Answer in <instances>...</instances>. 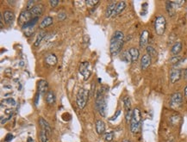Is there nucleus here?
Returning <instances> with one entry per match:
<instances>
[{"instance_id": "f257e3e1", "label": "nucleus", "mask_w": 187, "mask_h": 142, "mask_svg": "<svg viewBox=\"0 0 187 142\" xmlns=\"http://www.w3.org/2000/svg\"><path fill=\"white\" fill-rule=\"evenodd\" d=\"M124 42V35L122 31L117 30L114 33L110 40V51L112 55H116L120 53Z\"/></svg>"}, {"instance_id": "f03ea898", "label": "nucleus", "mask_w": 187, "mask_h": 142, "mask_svg": "<svg viewBox=\"0 0 187 142\" xmlns=\"http://www.w3.org/2000/svg\"><path fill=\"white\" fill-rule=\"evenodd\" d=\"M96 105L98 109V112L103 117L106 116L107 109H108V105H107V99L104 94V90L100 89L98 90L96 98Z\"/></svg>"}, {"instance_id": "7ed1b4c3", "label": "nucleus", "mask_w": 187, "mask_h": 142, "mask_svg": "<svg viewBox=\"0 0 187 142\" xmlns=\"http://www.w3.org/2000/svg\"><path fill=\"white\" fill-rule=\"evenodd\" d=\"M142 122V114L139 109H134L133 110V115L130 121V130L133 133H136L141 127Z\"/></svg>"}, {"instance_id": "20e7f679", "label": "nucleus", "mask_w": 187, "mask_h": 142, "mask_svg": "<svg viewBox=\"0 0 187 142\" xmlns=\"http://www.w3.org/2000/svg\"><path fill=\"white\" fill-rule=\"evenodd\" d=\"M88 98H89V90L85 88H80L76 96V103L80 109H83L85 107L88 102Z\"/></svg>"}, {"instance_id": "39448f33", "label": "nucleus", "mask_w": 187, "mask_h": 142, "mask_svg": "<svg viewBox=\"0 0 187 142\" xmlns=\"http://www.w3.org/2000/svg\"><path fill=\"white\" fill-rule=\"evenodd\" d=\"M167 28V20L163 16H158L154 21V29L158 36L164 35Z\"/></svg>"}, {"instance_id": "423d86ee", "label": "nucleus", "mask_w": 187, "mask_h": 142, "mask_svg": "<svg viewBox=\"0 0 187 142\" xmlns=\"http://www.w3.org/2000/svg\"><path fill=\"white\" fill-rule=\"evenodd\" d=\"M182 101H183V98L181 93L179 92H176L174 94L172 95L171 99H170V105L173 109H178V107L181 106L182 104Z\"/></svg>"}, {"instance_id": "0eeeda50", "label": "nucleus", "mask_w": 187, "mask_h": 142, "mask_svg": "<svg viewBox=\"0 0 187 142\" xmlns=\"http://www.w3.org/2000/svg\"><path fill=\"white\" fill-rule=\"evenodd\" d=\"M33 18L35 17H33V16H32V14L30 13L29 10H27V9L23 10V11H22V13L19 16L18 24L23 27L24 24H26L27 23H28L30 20H32Z\"/></svg>"}, {"instance_id": "6e6552de", "label": "nucleus", "mask_w": 187, "mask_h": 142, "mask_svg": "<svg viewBox=\"0 0 187 142\" xmlns=\"http://www.w3.org/2000/svg\"><path fill=\"white\" fill-rule=\"evenodd\" d=\"M79 71L80 74L84 77V79L87 80L91 75V70H90V63L88 61H84L80 65Z\"/></svg>"}, {"instance_id": "1a4fd4ad", "label": "nucleus", "mask_w": 187, "mask_h": 142, "mask_svg": "<svg viewBox=\"0 0 187 142\" xmlns=\"http://www.w3.org/2000/svg\"><path fill=\"white\" fill-rule=\"evenodd\" d=\"M181 76H182V71L179 68H177V67H173L171 69L169 74V78L170 81L172 84H174L176 83L177 81L181 79Z\"/></svg>"}, {"instance_id": "9d476101", "label": "nucleus", "mask_w": 187, "mask_h": 142, "mask_svg": "<svg viewBox=\"0 0 187 142\" xmlns=\"http://www.w3.org/2000/svg\"><path fill=\"white\" fill-rule=\"evenodd\" d=\"M3 17L4 18V22L8 24V25H11L12 23L15 20V14L13 11L11 10H5L3 13Z\"/></svg>"}, {"instance_id": "9b49d317", "label": "nucleus", "mask_w": 187, "mask_h": 142, "mask_svg": "<svg viewBox=\"0 0 187 142\" xmlns=\"http://www.w3.org/2000/svg\"><path fill=\"white\" fill-rule=\"evenodd\" d=\"M48 91V84L44 79L38 81V93L39 94H47Z\"/></svg>"}, {"instance_id": "f8f14e48", "label": "nucleus", "mask_w": 187, "mask_h": 142, "mask_svg": "<svg viewBox=\"0 0 187 142\" xmlns=\"http://www.w3.org/2000/svg\"><path fill=\"white\" fill-rule=\"evenodd\" d=\"M43 9H44V8H43V5L42 4H36L29 11L32 14L33 17H39L42 14Z\"/></svg>"}, {"instance_id": "ddd939ff", "label": "nucleus", "mask_w": 187, "mask_h": 142, "mask_svg": "<svg viewBox=\"0 0 187 142\" xmlns=\"http://www.w3.org/2000/svg\"><path fill=\"white\" fill-rule=\"evenodd\" d=\"M152 59L151 57L147 53V54H144L141 60V67L142 70H146L148 67H149V66L151 65Z\"/></svg>"}, {"instance_id": "4468645a", "label": "nucleus", "mask_w": 187, "mask_h": 142, "mask_svg": "<svg viewBox=\"0 0 187 142\" xmlns=\"http://www.w3.org/2000/svg\"><path fill=\"white\" fill-rule=\"evenodd\" d=\"M125 8H126V3H125L124 1H120V2H118V3L116 4V8L114 9L113 14H112V17H114L118 16L119 14H121V13L124 10Z\"/></svg>"}, {"instance_id": "2eb2a0df", "label": "nucleus", "mask_w": 187, "mask_h": 142, "mask_svg": "<svg viewBox=\"0 0 187 142\" xmlns=\"http://www.w3.org/2000/svg\"><path fill=\"white\" fill-rule=\"evenodd\" d=\"M148 37H149V33L148 30H143L141 37H140V47L143 48L145 47L148 42Z\"/></svg>"}, {"instance_id": "dca6fc26", "label": "nucleus", "mask_w": 187, "mask_h": 142, "mask_svg": "<svg viewBox=\"0 0 187 142\" xmlns=\"http://www.w3.org/2000/svg\"><path fill=\"white\" fill-rule=\"evenodd\" d=\"M45 62L48 66H55L58 62V58L54 53H50L45 58Z\"/></svg>"}, {"instance_id": "f3484780", "label": "nucleus", "mask_w": 187, "mask_h": 142, "mask_svg": "<svg viewBox=\"0 0 187 142\" xmlns=\"http://www.w3.org/2000/svg\"><path fill=\"white\" fill-rule=\"evenodd\" d=\"M116 2H110L108 5H107L106 9H105V17H112V14L114 12V9L116 8Z\"/></svg>"}, {"instance_id": "a211bd4d", "label": "nucleus", "mask_w": 187, "mask_h": 142, "mask_svg": "<svg viewBox=\"0 0 187 142\" xmlns=\"http://www.w3.org/2000/svg\"><path fill=\"white\" fill-rule=\"evenodd\" d=\"M39 124H40V127H42V129H44V130L49 132L50 133H52V129H51L50 125H49V123L45 120L44 118L41 117V118L39 119Z\"/></svg>"}, {"instance_id": "6ab92c4d", "label": "nucleus", "mask_w": 187, "mask_h": 142, "mask_svg": "<svg viewBox=\"0 0 187 142\" xmlns=\"http://www.w3.org/2000/svg\"><path fill=\"white\" fill-rule=\"evenodd\" d=\"M53 17H49V16H47V17H45L43 19H42V21L41 22V23H40V28H47L48 26H50L52 23H53Z\"/></svg>"}, {"instance_id": "aec40b11", "label": "nucleus", "mask_w": 187, "mask_h": 142, "mask_svg": "<svg viewBox=\"0 0 187 142\" xmlns=\"http://www.w3.org/2000/svg\"><path fill=\"white\" fill-rule=\"evenodd\" d=\"M129 54L131 56V60L132 62H135L138 59H139V56H140V52L137 48L135 47H131L129 49Z\"/></svg>"}, {"instance_id": "412c9836", "label": "nucleus", "mask_w": 187, "mask_h": 142, "mask_svg": "<svg viewBox=\"0 0 187 142\" xmlns=\"http://www.w3.org/2000/svg\"><path fill=\"white\" fill-rule=\"evenodd\" d=\"M96 131L98 134H103L105 131V124L102 120H98L96 122Z\"/></svg>"}, {"instance_id": "4be33fe9", "label": "nucleus", "mask_w": 187, "mask_h": 142, "mask_svg": "<svg viewBox=\"0 0 187 142\" xmlns=\"http://www.w3.org/2000/svg\"><path fill=\"white\" fill-rule=\"evenodd\" d=\"M50 135H51V133L49 132L46 131L44 129H42L40 131V133H39V138H40L41 142H48Z\"/></svg>"}, {"instance_id": "5701e85b", "label": "nucleus", "mask_w": 187, "mask_h": 142, "mask_svg": "<svg viewBox=\"0 0 187 142\" xmlns=\"http://www.w3.org/2000/svg\"><path fill=\"white\" fill-rule=\"evenodd\" d=\"M181 50H182V43L180 42H177L172 47L171 52H172V53L173 55H177V54L180 53Z\"/></svg>"}, {"instance_id": "b1692460", "label": "nucleus", "mask_w": 187, "mask_h": 142, "mask_svg": "<svg viewBox=\"0 0 187 142\" xmlns=\"http://www.w3.org/2000/svg\"><path fill=\"white\" fill-rule=\"evenodd\" d=\"M45 99H46V102L48 104H53L54 102H55V95H54V93L53 91H51V90H48L47 92V94H46Z\"/></svg>"}, {"instance_id": "393cba45", "label": "nucleus", "mask_w": 187, "mask_h": 142, "mask_svg": "<svg viewBox=\"0 0 187 142\" xmlns=\"http://www.w3.org/2000/svg\"><path fill=\"white\" fill-rule=\"evenodd\" d=\"M9 106V107H14L16 106V101L13 99V98H6L4 100L2 101V103H1V106Z\"/></svg>"}, {"instance_id": "a878e982", "label": "nucleus", "mask_w": 187, "mask_h": 142, "mask_svg": "<svg viewBox=\"0 0 187 142\" xmlns=\"http://www.w3.org/2000/svg\"><path fill=\"white\" fill-rule=\"evenodd\" d=\"M47 35V33L45 32V31H41V32H39V34L37 35V37H36V42H35V47H38L39 45L42 43V40H43V38L45 37V36Z\"/></svg>"}, {"instance_id": "bb28decb", "label": "nucleus", "mask_w": 187, "mask_h": 142, "mask_svg": "<svg viewBox=\"0 0 187 142\" xmlns=\"http://www.w3.org/2000/svg\"><path fill=\"white\" fill-rule=\"evenodd\" d=\"M39 20V17H35L33 18L32 20H30L28 23H27L26 24H24L23 26V29H28V28H34L35 25L37 23V21Z\"/></svg>"}, {"instance_id": "cd10ccee", "label": "nucleus", "mask_w": 187, "mask_h": 142, "mask_svg": "<svg viewBox=\"0 0 187 142\" xmlns=\"http://www.w3.org/2000/svg\"><path fill=\"white\" fill-rule=\"evenodd\" d=\"M175 9H176V7H175V5L173 4L172 2H167V10L170 16L174 15Z\"/></svg>"}, {"instance_id": "c85d7f7f", "label": "nucleus", "mask_w": 187, "mask_h": 142, "mask_svg": "<svg viewBox=\"0 0 187 142\" xmlns=\"http://www.w3.org/2000/svg\"><path fill=\"white\" fill-rule=\"evenodd\" d=\"M123 103H124V108L126 111H129L131 109V101H130V98L128 96H126L123 98Z\"/></svg>"}, {"instance_id": "c756f323", "label": "nucleus", "mask_w": 187, "mask_h": 142, "mask_svg": "<svg viewBox=\"0 0 187 142\" xmlns=\"http://www.w3.org/2000/svg\"><path fill=\"white\" fill-rule=\"evenodd\" d=\"M122 60L127 63L132 62V60H131V56H130V54H129V50H128V51H125L124 53H123V55H122Z\"/></svg>"}, {"instance_id": "7c9ffc66", "label": "nucleus", "mask_w": 187, "mask_h": 142, "mask_svg": "<svg viewBox=\"0 0 187 142\" xmlns=\"http://www.w3.org/2000/svg\"><path fill=\"white\" fill-rule=\"evenodd\" d=\"M147 52H148V54L150 56V57H153V56H155L156 55V50L152 47V46H148L147 47Z\"/></svg>"}, {"instance_id": "2f4dec72", "label": "nucleus", "mask_w": 187, "mask_h": 142, "mask_svg": "<svg viewBox=\"0 0 187 142\" xmlns=\"http://www.w3.org/2000/svg\"><path fill=\"white\" fill-rule=\"evenodd\" d=\"M113 139H114V132H109V133H105V135H104V141H112Z\"/></svg>"}, {"instance_id": "473e14b6", "label": "nucleus", "mask_w": 187, "mask_h": 142, "mask_svg": "<svg viewBox=\"0 0 187 142\" xmlns=\"http://www.w3.org/2000/svg\"><path fill=\"white\" fill-rule=\"evenodd\" d=\"M180 60H181V57L180 56H178V55H173V57H172V59H171L170 61H171L172 64L176 65L178 62H180Z\"/></svg>"}, {"instance_id": "72a5a7b5", "label": "nucleus", "mask_w": 187, "mask_h": 142, "mask_svg": "<svg viewBox=\"0 0 187 142\" xmlns=\"http://www.w3.org/2000/svg\"><path fill=\"white\" fill-rule=\"evenodd\" d=\"M85 4H86L89 7H93V6H95L96 4H99V1H98V0H87V1H85Z\"/></svg>"}, {"instance_id": "f704fd0d", "label": "nucleus", "mask_w": 187, "mask_h": 142, "mask_svg": "<svg viewBox=\"0 0 187 142\" xmlns=\"http://www.w3.org/2000/svg\"><path fill=\"white\" fill-rule=\"evenodd\" d=\"M34 4H35V2H34V1H32V0L28 1V4H27V10H30V9H32V8L35 6V5H34Z\"/></svg>"}, {"instance_id": "c9c22d12", "label": "nucleus", "mask_w": 187, "mask_h": 142, "mask_svg": "<svg viewBox=\"0 0 187 142\" xmlns=\"http://www.w3.org/2000/svg\"><path fill=\"white\" fill-rule=\"evenodd\" d=\"M120 114H121V110L120 109H118L117 111H116V113H115V115L112 116L111 118H110V121H114V120H116V118L118 117V116H120Z\"/></svg>"}, {"instance_id": "e433bc0d", "label": "nucleus", "mask_w": 187, "mask_h": 142, "mask_svg": "<svg viewBox=\"0 0 187 142\" xmlns=\"http://www.w3.org/2000/svg\"><path fill=\"white\" fill-rule=\"evenodd\" d=\"M66 15L65 13H63V12L58 14V19H60L61 21H63V20L66 18Z\"/></svg>"}, {"instance_id": "4c0bfd02", "label": "nucleus", "mask_w": 187, "mask_h": 142, "mask_svg": "<svg viewBox=\"0 0 187 142\" xmlns=\"http://www.w3.org/2000/svg\"><path fill=\"white\" fill-rule=\"evenodd\" d=\"M12 138H13V135L11 134V133H8L6 136H5V139H4V141H11L12 140Z\"/></svg>"}, {"instance_id": "58836bf2", "label": "nucleus", "mask_w": 187, "mask_h": 142, "mask_svg": "<svg viewBox=\"0 0 187 142\" xmlns=\"http://www.w3.org/2000/svg\"><path fill=\"white\" fill-rule=\"evenodd\" d=\"M49 4H50V5H51L52 7H55V6L59 4V1H57V0H51V1L49 2Z\"/></svg>"}, {"instance_id": "ea45409f", "label": "nucleus", "mask_w": 187, "mask_h": 142, "mask_svg": "<svg viewBox=\"0 0 187 142\" xmlns=\"http://www.w3.org/2000/svg\"><path fill=\"white\" fill-rule=\"evenodd\" d=\"M28 142H34V141H33L30 137H28Z\"/></svg>"}, {"instance_id": "a19ab883", "label": "nucleus", "mask_w": 187, "mask_h": 142, "mask_svg": "<svg viewBox=\"0 0 187 142\" xmlns=\"http://www.w3.org/2000/svg\"><path fill=\"white\" fill-rule=\"evenodd\" d=\"M185 95H186V97L187 98V86L185 88Z\"/></svg>"}, {"instance_id": "79ce46f5", "label": "nucleus", "mask_w": 187, "mask_h": 142, "mask_svg": "<svg viewBox=\"0 0 187 142\" xmlns=\"http://www.w3.org/2000/svg\"><path fill=\"white\" fill-rule=\"evenodd\" d=\"M185 76H186V78H187V68L186 69V71H185Z\"/></svg>"}, {"instance_id": "37998d69", "label": "nucleus", "mask_w": 187, "mask_h": 142, "mask_svg": "<svg viewBox=\"0 0 187 142\" xmlns=\"http://www.w3.org/2000/svg\"><path fill=\"white\" fill-rule=\"evenodd\" d=\"M123 142H130V141H129V140H124V141H123Z\"/></svg>"}]
</instances>
